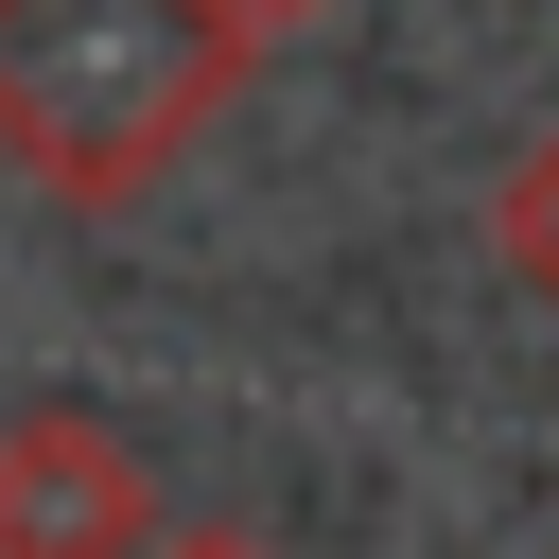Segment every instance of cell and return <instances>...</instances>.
<instances>
[{"label": "cell", "mask_w": 559, "mask_h": 559, "mask_svg": "<svg viewBox=\"0 0 559 559\" xmlns=\"http://www.w3.org/2000/svg\"><path fill=\"white\" fill-rule=\"evenodd\" d=\"M297 0H0V157L52 210H140L280 52Z\"/></svg>", "instance_id": "cell-1"}, {"label": "cell", "mask_w": 559, "mask_h": 559, "mask_svg": "<svg viewBox=\"0 0 559 559\" xmlns=\"http://www.w3.org/2000/svg\"><path fill=\"white\" fill-rule=\"evenodd\" d=\"M489 245H507V280H524V297L559 314V122H542V140L507 157V192H489Z\"/></svg>", "instance_id": "cell-3"}, {"label": "cell", "mask_w": 559, "mask_h": 559, "mask_svg": "<svg viewBox=\"0 0 559 559\" xmlns=\"http://www.w3.org/2000/svg\"><path fill=\"white\" fill-rule=\"evenodd\" d=\"M140 542H157V472L122 454V419L17 402L0 419V559H140Z\"/></svg>", "instance_id": "cell-2"}, {"label": "cell", "mask_w": 559, "mask_h": 559, "mask_svg": "<svg viewBox=\"0 0 559 559\" xmlns=\"http://www.w3.org/2000/svg\"><path fill=\"white\" fill-rule=\"evenodd\" d=\"M140 559H280V542H262V524H157Z\"/></svg>", "instance_id": "cell-4"}]
</instances>
